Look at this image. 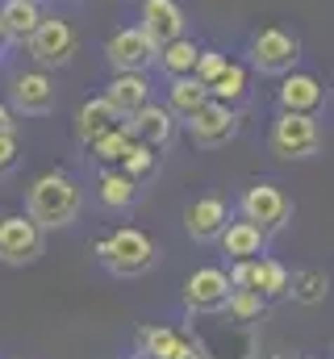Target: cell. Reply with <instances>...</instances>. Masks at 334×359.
Segmentation results:
<instances>
[{
    "instance_id": "1",
    "label": "cell",
    "mask_w": 334,
    "mask_h": 359,
    "mask_svg": "<svg viewBox=\"0 0 334 359\" xmlns=\"http://www.w3.org/2000/svg\"><path fill=\"white\" fill-rule=\"evenodd\" d=\"M84 209V192L76 176H67V172H59V168H51V172H42V176L29 184V192H25V213L42 226V230H63V226H72L76 217H80Z\"/></svg>"
},
{
    "instance_id": "2",
    "label": "cell",
    "mask_w": 334,
    "mask_h": 359,
    "mask_svg": "<svg viewBox=\"0 0 334 359\" xmlns=\"http://www.w3.org/2000/svg\"><path fill=\"white\" fill-rule=\"evenodd\" d=\"M92 251H96V259L113 276H142L147 268H155V259H159L155 243L142 230H134V226H117L113 234L96 238Z\"/></svg>"
},
{
    "instance_id": "3",
    "label": "cell",
    "mask_w": 334,
    "mask_h": 359,
    "mask_svg": "<svg viewBox=\"0 0 334 359\" xmlns=\"http://www.w3.org/2000/svg\"><path fill=\"white\" fill-rule=\"evenodd\" d=\"M301 63V38L284 25H259L247 38V67H255L259 76H284Z\"/></svg>"
},
{
    "instance_id": "4",
    "label": "cell",
    "mask_w": 334,
    "mask_h": 359,
    "mask_svg": "<svg viewBox=\"0 0 334 359\" xmlns=\"http://www.w3.org/2000/svg\"><path fill=\"white\" fill-rule=\"evenodd\" d=\"M322 147V126H318V113H276L272 117V130H267V151L284 163L293 159H309L318 155Z\"/></svg>"
},
{
    "instance_id": "5",
    "label": "cell",
    "mask_w": 334,
    "mask_h": 359,
    "mask_svg": "<svg viewBox=\"0 0 334 359\" xmlns=\"http://www.w3.org/2000/svg\"><path fill=\"white\" fill-rule=\"evenodd\" d=\"M25 50H29L34 67H42V72H59V67H67V63L76 59V50H80V34H76L72 21H63V17H55V13H42V21L34 25Z\"/></svg>"
},
{
    "instance_id": "6",
    "label": "cell",
    "mask_w": 334,
    "mask_h": 359,
    "mask_svg": "<svg viewBox=\"0 0 334 359\" xmlns=\"http://www.w3.org/2000/svg\"><path fill=\"white\" fill-rule=\"evenodd\" d=\"M239 217L255 222L263 234H276V230L288 226V217H293V201L284 196V188L259 180V184H250L247 192H243V201H239Z\"/></svg>"
},
{
    "instance_id": "7",
    "label": "cell",
    "mask_w": 334,
    "mask_h": 359,
    "mask_svg": "<svg viewBox=\"0 0 334 359\" xmlns=\"http://www.w3.org/2000/svg\"><path fill=\"white\" fill-rule=\"evenodd\" d=\"M184 126H188V134H192L196 147L213 151V147H226V142L239 134L243 117H239V104H226V100H213V96H209Z\"/></svg>"
},
{
    "instance_id": "8",
    "label": "cell",
    "mask_w": 334,
    "mask_h": 359,
    "mask_svg": "<svg viewBox=\"0 0 334 359\" xmlns=\"http://www.w3.org/2000/svg\"><path fill=\"white\" fill-rule=\"evenodd\" d=\"M42 255V226L29 213H4L0 217V264L25 268Z\"/></svg>"
},
{
    "instance_id": "9",
    "label": "cell",
    "mask_w": 334,
    "mask_h": 359,
    "mask_svg": "<svg viewBox=\"0 0 334 359\" xmlns=\"http://www.w3.org/2000/svg\"><path fill=\"white\" fill-rule=\"evenodd\" d=\"M155 42L147 38L142 25H121L105 38V59L113 72H151L155 67Z\"/></svg>"
},
{
    "instance_id": "10",
    "label": "cell",
    "mask_w": 334,
    "mask_h": 359,
    "mask_svg": "<svg viewBox=\"0 0 334 359\" xmlns=\"http://www.w3.org/2000/svg\"><path fill=\"white\" fill-rule=\"evenodd\" d=\"M4 104L13 113H21V117H46L55 109V80H51V72H42V67L17 72L8 80V100Z\"/></svg>"
},
{
    "instance_id": "11",
    "label": "cell",
    "mask_w": 334,
    "mask_h": 359,
    "mask_svg": "<svg viewBox=\"0 0 334 359\" xmlns=\"http://www.w3.org/2000/svg\"><path fill=\"white\" fill-rule=\"evenodd\" d=\"M322 100H326V88H322V80H318L314 72H297V67H293V72L280 76L276 104H280L284 113H318Z\"/></svg>"
},
{
    "instance_id": "12",
    "label": "cell",
    "mask_w": 334,
    "mask_h": 359,
    "mask_svg": "<svg viewBox=\"0 0 334 359\" xmlns=\"http://www.w3.org/2000/svg\"><path fill=\"white\" fill-rule=\"evenodd\" d=\"M138 25L147 29V38L155 46H163L171 38L188 34V13L180 0H142V13H138Z\"/></svg>"
},
{
    "instance_id": "13",
    "label": "cell",
    "mask_w": 334,
    "mask_h": 359,
    "mask_svg": "<svg viewBox=\"0 0 334 359\" xmlns=\"http://www.w3.org/2000/svg\"><path fill=\"white\" fill-rule=\"evenodd\" d=\"M226 222H230V205L222 196H196L184 205V230L192 243H218Z\"/></svg>"
},
{
    "instance_id": "14",
    "label": "cell",
    "mask_w": 334,
    "mask_h": 359,
    "mask_svg": "<svg viewBox=\"0 0 334 359\" xmlns=\"http://www.w3.org/2000/svg\"><path fill=\"white\" fill-rule=\"evenodd\" d=\"M226 292H230V280L222 268H196L184 280V305L192 313H218L226 305Z\"/></svg>"
},
{
    "instance_id": "15",
    "label": "cell",
    "mask_w": 334,
    "mask_h": 359,
    "mask_svg": "<svg viewBox=\"0 0 334 359\" xmlns=\"http://www.w3.org/2000/svg\"><path fill=\"white\" fill-rule=\"evenodd\" d=\"M126 130H130L134 142H142V147H151V151H163L167 142H171V134H175V117L167 113L159 100H147L138 113L126 117Z\"/></svg>"
},
{
    "instance_id": "16",
    "label": "cell",
    "mask_w": 334,
    "mask_h": 359,
    "mask_svg": "<svg viewBox=\"0 0 334 359\" xmlns=\"http://www.w3.org/2000/svg\"><path fill=\"white\" fill-rule=\"evenodd\" d=\"M100 96H105V100L117 109V117L126 121L130 113H138V109L151 100V76H147V72H113Z\"/></svg>"
},
{
    "instance_id": "17",
    "label": "cell",
    "mask_w": 334,
    "mask_h": 359,
    "mask_svg": "<svg viewBox=\"0 0 334 359\" xmlns=\"http://www.w3.org/2000/svg\"><path fill=\"white\" fill-rule=\"evenodd\" d=\"M218 243H222V251H226L230 259H255V255H263L267 234H263L255 222H247V217H234V222L222 226Z\"/></svg>"
},
{
    "instance_id": "18",
    "label": "cell",
    "mask_w": 334,
    "mask_h": 359,
    "mask_svg": "<svg viewBox=\"0 0 334 359\" xmlns=\"http://www.w3.org/2000/svg\"><path fill=\"white\" fill-rule=\"evenodd\" d=\"M38 21H42V4L38 0H4L0 4V25H4L8 46H25Z\"/></svg>"
},
{
    "instance_id": "19",
    "label": "cell",
    "mask_w": 334,
    "mask_h": 359,
    "mask_svg": "<svg viewBox=\"0 0 334 359\" xmlns=\"http://www.w3.org/2000/svg\"><path fill=\"white\" fill-rule=\"evenodd\" d=\"M247 288H255L263 301L284 297L288 292V268L272 255H255V259H247Z\"/></svg>"
},
{
    "instance_id": "20",
    "label": "cell",
    "mask_w": 334,
    "mask_h": 359,
    "mask_svg": "<svg viewBox=\"0 0 334 359\" xmlns=\"http://www.w3.org/2000/svg\"><path fill=\"white\" fill-rule=\"evenodd\" d=\"M205 100H209V88H205L196 76H171V80H167V104L163 109L175 121H188Z\"/></svg>"
},
{
    "instance_id": "21",
    "label": "cell",
    "mask_w": 334,
    "mask_h": 359,
    "mask_svg": "<svg viewBox=\"0 0 334 359\" xmlns=\"http://www.w3.org/2000/svg\"><path fill=\"white\" fill-rule=\"evenodd\" d=\"M117 121H121V117H117V109H113L105 96H88L80 109H76V138L88 147L96 134H105V130L117 126Z\"/></svg>"
},
{
    "instance_id": "22",
    "label": "cell",
    "mask_w": 334,
    "mask_h": 359,
    "mask_svg": "<svg viewBox=\"0 0 334 359\" xmlns=\"http://www.w3.org/2000/svg\"><path fill=\"white\" fill-rule=\"evenodd\" d=\"M213 100H226V104H239V100H247L250 92V67L247 63H239V59H226V67L205 84Z\"/></svg>"
},
{
    "instance_id": "23",
    "label": "cell",
    "mask_w": 334,
    "mask_h": 359,
    "mask_svg": "<svg viewBox=\"0 0 334 359\" xmlns=\"http://www.w3.org/2000/svg\"><path fill=\"white\" fill-rule=\"evenodd\" d=\"M196 50H201V46H196L188 34H180V38H171V42H163V46L155 50V63H159V72H163L167 80H171V76H192Z\"/></svg>"
},
{
    "instance_id": "24",
    "label": "cell",
    "mask_w": 334,
    "mask_h": 359,
    "mask_svg": "<svg viewBox=\"0 0 334 359\" xmlns=\"http://www.w3.org/2000/svg\"><path fill=\"white\" fill-rule=\"evenodd\" d=\"M96 192H100V205L109 209H130L134 196H138V180H130L121 168H105L96 180Z\"/></svg>"
},
{
    "instance_id": "25",
    "label": "cell",
    "mask_w": 334,
    "mask_h": 359,
    "mask_svg": "<svg viewBox=\"0 0 334 359\" xmlns=\"http://www.w3.org/2000/svg\"><path fill=\"white\" fill-rule=\"evenodd\" d=\"M130 142H134V138H130V130H126V121H117V126H109L105 134H96V138L88 142V151H92V155H96V159H100L105 168H117Z\"/></svg>"
},
{
    "instance_id": "26",
    "label": "cell",
    "mask_w": 334,
    "mask_h": 359,
    "mask_svg": "<svg viewBox=\"0 0 334 359\" xmlns=\"http://www.w3.org/2000/svg\"><path fill=\"white\" fill-rule=\"evenodd\" d=\"M222 309H226V318H230V322H239V326H250V322H259V318H263L267 301H263L255 288H230Z\"/></svg>"
},
{
    "instance_id": "27",
    "label": "cell",
    "mask_w": 334,
    "mask_h": 359,
    "mask_svg": "<svg viewBox=\"0 0 334 359\" xmlns=\"http://www.w3.org/2000/svg\"><path fill=\"white\" fill-rule=\"evenodd\" d=\"M180 330H171V326H147V330H138V355L142 359H171L175 355V347H180Z\"/></svg>"
},
{
    "instance_id": "28",
    "label": "cell",
    "mask_w": 334,
    "mask_h": 359,
    "mask_svg": "<svg viewBox=\"0 0 334 359\" xmlns=\"http://www.w3.org/2000/svg\"><path fill=\"white\" fill-rule=\"evenodd\" d=\"M288 292L301 305H318L326 297V271L322 268H301L297 276H288Z\"/></svg>"
},
{
    "instance_id": "29",
    "label": "cell",
    "mask_w": 334,
    "mask_h": 359,
    "mask_svg": "<svg viewBox=\"0 0 334 359\" xmlns=\"http://www.w3.org/2000/svg\"><path fill=\"white\" fill-rule=\"evenodd\" d=\"M155 163H159V151H151V147H142V142H130L117 168H121L130 180H147L151 172H155Z\"/></svg>"
},
{
    "instance_id": "30",
    "label": "cell",
    "mask_w": 334,
    "mask_h": 359,
    "mask_svg": "<svg viewBox=\"0 0 334 359\" xmlns=\"http://www.w3.org/2000/svg\"><path fill=\"white\" fill-rule=\"evenodd\" d=\"M226 67V50H213V46H201L196 50V63H192V76L201 80V84H209L218 72Z\"/></svg>"
},
{
    "instance_id": "31",
    "label": "cell",
    "mask_w": 334,
    "mask_h": 359,
    "mask_svg": "<svg viewBox=\"0 0 334 359\" xmlns=\"http://www.w3.org/2000/svg\"><path fill=\"white\" fill-rule=\"evenodd\" d=\"M17 155H21V147H17V130H0V176L17 168Z\"/></svg>"
},
{
    "instance_id": "32",
    "label": "cell",
    "mask_w": 334,
    "mask_h": 359,
    "mask_svg": "<svg viewBox=\"0 0 334 359\" xmlns=\"http://www.w3.org/2000/svg\"><path fill=\"white\" fill-rule=\"evenodd\" d=\"M0 130H17V126H13V109H8L4 100H0Z\"/></svg>"
},
{
    "instance_id": "33",
    "label": "cell",
    "mask_w": 334,
    "mask_h": 359,
    "mask_svg": "<svg viewBox=\"0 0 334 359\" xmlns=\"http://www.w3.org/2000/svg\"><path fill=\"white\" fill-rule=\"evenodd\" d=\"M4 46H8V38H4V25H0V50H4Z\"/></svg>"
},
{
    "instance_id": "34",
    "label": "cell",
    "mask_w": 334,
    "mask_h": 359,
    "mask_svg": "<svg viewBox=\"0 0 334 359\" xmlns=\"http://www.w3.org/2000/svg\"><path fill=\"white\" fill-rule=\"evenodd\" d=\"M276 359H309V355H276Z\"/></svg>"
}]
</instances>
